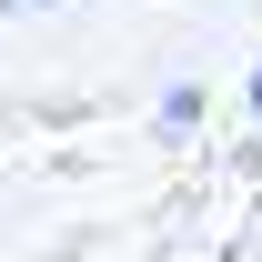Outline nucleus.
Listing matches in <instances>:
<instances>
[{
    "mask_svg": "<svg viewBox=\"0 0 262 262\" xmlns=\"http://www.w3.org/2000/svg\"><path fill=\"white\" fill-rule=\"evenodd\" d=\"M252 111H262V71H252Z\"/></svg>",
    "mask_w": 262,
    "mask_h": 262,
    "instance_id": "obj_2",
    "label": "nucleus"
},
{
    "mask_svg": "<svg viewBox=\"0 0 262 262\" xmlns=\"http://www.w3.org/2000/svg\"><path fill=\"white\" fill-rule=\"evenodd\" d=\"M202 121V91H192V81H171V91H162V131H192Z\"/></svg>",
    "mask_w": 262,
    "mask_h": 262,
    "instance_id": "obj_1",
    "label": "nucleus"
}]
</instances>
